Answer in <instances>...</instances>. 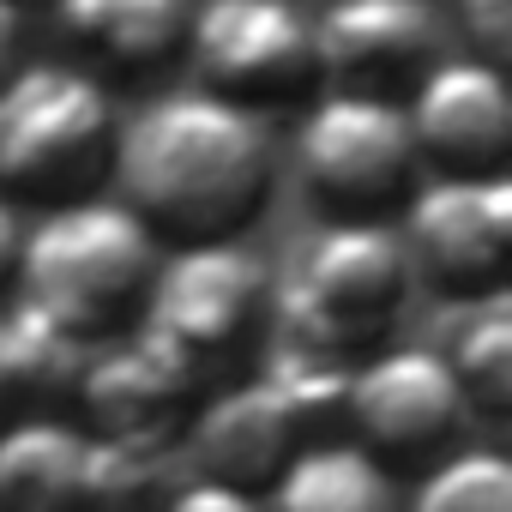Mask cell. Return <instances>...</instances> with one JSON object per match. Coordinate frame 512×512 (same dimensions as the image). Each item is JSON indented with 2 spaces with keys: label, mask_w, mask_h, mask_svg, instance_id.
<instances>
[{
  "label": "cell",
  "mask_w": 512,
  "mask_h": 512,
  "mask_svg": "<svg viewBox=\"0 0 512 512\" xmlns=\"http://www.w3.org/2000/svg\"><path fill=\"white\" fill-rule=\"evenodd\" d=\"M151 272H157V235L121 199H73L43 211V223L25 229L19 253L25 302L79 332L85 344L127 326V314L145 308Z\"/></svg>",
  "instance_id": "3"
},
{
  "label": "cell",
  "mask_w": 512,
  "mask_h": 512,
  "mask_svg": "<svg viewBox=\"0 0 512 512\" xmlns=\"http://www.w3.org/2000/svg\"><path fill=\"white\" fill-rule=\"evenodd\" d=\"M19 253H25V223H19V205L0 199V290L19 278Z\"/></svg>",
  "instance_id": "25"
},
{
  "label": "cell",
  "mask_w": 512,
  "mask_h": 512,
  "mask_svg": "<svg viewBox=\"0 0 512 512\" xmlns=\"http://www.w3.org/2000/svg\"><path fill=\"white\" fill-rule=\"evenodd\" d=\"M193 0H55V25L73 49L97 55L103 67H163L187 43Z\"/></svg>",
  "instance_id": "16"
},
{
  "label": "cell",
  "mask_w": 512,
  "mask_h": 512,
  "mask_svg": "<svg viewBox=\"0 0 512 512\" xmlns=\"http://www.w3.org/2000/svg\"><path fill=\"white\" fill-rule=\"evenodd\" d=\"M410 284L416 278L404 260V241L386 223L350 217V223L320 229L296 253V266L272 284V320L284 344L350 362L356 350L386 338Z\"/></svg>",
  "instance_id": "4"
},
{
  "label": "cell",
  "mask_w": 512,
  "mask_h": 512,
  "mask_svg": "<svg viewBox=\"0 0 512 512\" xmlns=\"http://www.w3.org/2000/svg\"><path fill=\"white\" fill-rule=\"evenodd\" d=\"M181 428H187L193 476L229 482V488H247V494L272 488V476H278V470L290 464V452L302 446L296 422L284 416V404L272 398L266 380H241V386L205 392Z\"/></svg>",
  "instance_id": "13"
},
{
  "label": "cell",
  "mask_w": 512,
  "mask_h": 512,
  "mask_svg": "<svg viewBox=\"0 0 512 512\" xmlns=\"http://www.w3.org/2000/svg\"><path fill=\"white\" fill-rule=\"evenodd\" d=\"M163 512H266L260 494L229 488V482H205V476H181L175 494L163 500Z\"/></svg>",
  "instance_id": "22"
},
{
  "label": "cell",
  "mask_w": 512,
  "mask_h": 512,
  "mask_svg": "<svg viewBox=\"0 0 512 512\" xmlns=\"http://www.w3.org/2000/svg\"><path fill=\"white\" fill-rule=\"evenodd\" d=\"M115 103L109 91L61 61H25L0 85V199L7 205H73L115 169Z\"/></svg>",
  "instance_id": "2"
},
{
  "label": "cell",
  "mask_w": 512,
  "mask_h": 512,
  "mask_svg": "<svg viewBox=\"0 0 512 512\" xmlns=\"http://www.w3.org/2000/svg\"><path fill=\"white\" fill-rule=\"evenodd\" d=\"M127 211L169 241L241 235L272 199V133L211 91H169L145 103L115 139Z\"/></svg>",
  "instance_id": "1"
},
{
  "label": "cell",
  "mask_w": 512,
  "mask_h": 512,
  "mask_svg": "<svg viewBox=\"0 0 512 512\" xmlns=\"http://www.w3.org/2000/svg\"><path fill=\"white\" fill-rule=\"evenodd\" d=\"M85 338L67 332L61 320H49L43 308L19 302L0 320V374H7V398L13 404H61L79 392L85 374Z\"/></svg>",
  "instance_id": "17"
},
{
  "label": "cell",
  "mask_w": 512,
  "mask_h": 512,
  "mask_svg": "<svg viewBox=\"0 0 512 512\" xmlns=\"http://www.w3.org/2000/svg\"><path fill=\"white\" fill-rule=\"evenodd\" d=\"M464 7V25H470V43L482 61H506L512 55V0H458Z\"/></svg>",
  "instance_id": "23"
},
{
  "label": "cell",
  "mask_w": 512,
  "mask_h": 512,
  "mask_svg": "<svg viewBox=\"0 0 512 512\" xmlns=\"http://www.w3.org/2000/svg\"><path fill=\"white\" fill-rule=\"evenodd\" d=\"M19 55H25V13L13 7V0H0V85L25 67Z\"/></svg>",
  "instance_id": "24"
},
{
  "label": "cell",
  "mask_w": 512,
  "mask_h": 512,
  "mask_svg": "<svg viewBox=\"0 0 512 512\" xmlns=\"http://www.w3.org/2000/svg\"><path fill=\"white\" fill-rule=\"evenodd\" d=\"M404 121L416 139V157L440 163L446 175H500L512 151L506 73L482 55H446L416 79Z\"/></svg>",
  "instance_id": "11"
},
{
  "label": "cell",
  "mask_w": 512,
  "mask_h": 512,
  "mask_svg": "<svg viewBox=\"0 0 512 512\" xmlns=\"http://www.w3.org/2000/svg\"><path fill=\"white\" fill-rule=\"evenodd\" d=\"M410 512H512V458L494 446H452L416 482Z\"/></svg>",
  "instance_id": "21"
},
{
  "label": "cell",
  "mask_w": 512,
  "mask_h": 512,
  "mask_svg": "<svg viewBox=\"0 0 512 512\" xmlns=\"http://www.w3.org/2000/svg\"><path fill=\"white\" fill-rule=\"evenodd\" d=\"M464 392L440 350L428 344H392L350 368V410L344 428L356 446H368L380 464L392 458H434L464 428Z\"/></svg>",
  "instance_id": "9"
},
{
  "label": "cell",
  "mask_w": 512,
  "mask_h": 512,
  "mask_svg": "<svg viewBox=\"0 0 512 512\" xmlns=\"http://www.w3.org/2000/svg\"><path fill=\"white\" fill-rule=\"evenodd\" d=\"M175 482V440L85 434V512H163Z\"/></svg>",
  "instance_id": "18"
},
{
  "label": "cell",
  "mask_w": 512,
  "mask_h": 512,
  "mask_svg": "<svg viewBox=\"0 0 512 512\" xmlns=\"http://www.w3.org/2000/svg\"><path fill=\"white\" fill-rule=\"evenodd\" d=\"M205 368L193 350H181L175 338L133 326L127 338H115L103 356L85 362L79 374V404L91 416V434H145V440H175V428L193 416V404L205 398Z\"/></svg>",
  "instance_id": "10"
},
{
  "label": "cell",
  "mask_w": 512,
  "mask_h": 512,
  "mask_svg": "<svg viewBox=\"0 0 512 512\" xmlns=\"http://www.w3.org/2000/svg\"><path fill=\"white\" fill-rule=\"evenodd\" d=\"M404 260L410 278L452 302L500 290L512 260V181L506 175H440L404 199Z\"/></svg>",
  "instance_id": "7"
},
{
  "label": "cell",
  "mask_w": 512,
  "mask_h": 512,
  "mask_svg": "<svg viewBox=\"0 0 512 512\" xmlns=\"http://www.w3.org/2000/svg\"><path fill=\"white\" fill-rule=\"evenodd\" d=\"M350 368L356 362H338V356H320V350H302V344H278L260 380L272 386V398L284 404V416L296 422L302 440H326V434L344 428Z\"/></svg>",
  "instance_id": "20"
},
{
  "label": "cell",
  "mask_w": 512,
  "mask_h": 512,
  "mask_svg": "<svg viewBox=\"0 0 512 512\" xmlns=\"http://www.w3.org/2000/svg\"><path fill=\"white\" fill-rule=\"evenodd\" d=\"M440 19L428 0H332L314 19V61L338 91L392 97L434 67Z\"/></svg>",
  "instance_id": "12"
},
{
  "label": "cell",
  "mask_w": 512,
  "mask_h": 512,
  "mask_svg": "<svg viewBox=\"0 0 512 512\" xmlns=\"http://www.w3.org/2000/svg\"><path fill=\"white\" fill-rule=\"evenodd\" d=\"M296 169L332 211L368 217L392 205L416 175V139L398 97L326 91L296 127Z\"/></svg>",
  "instance_id": "6"
},
{
  "label": "cell",
  "mask_w": 512,
  "mask_h": 512,
  "mask_svg": "<svg viewBox=\"0 0 512 512\" xmlns=\"http://www.w3.org/2000/svg\"><path fill=\"white\" fill-rule=\"evenodd\" d=\"M13 7H19V13H25V7H31V0H13Z\"/></svg>",
  "instance_id": "27"
},
{
  "label": "cell",
  "mask_w": 512,
  "mask_h": 512,
  "mask_svg": "<svg viewBox=\"0 0 512 512\" xmlns=\"http://www.w3.org/2000/svg\"><path fill=\"white\" fill-rule=\"evenodd\" d=\"M13 410V398H7V374H0V416H7Z\"/></svg>",
  "instance_id": "26"
},
{
  "label": "cell",
  "mask_w": 512,
  "mask_h": 512,
  "mask_svg": "<svg viewBox=\"0 0 512 512\" xmlns=\"http://www.w3.org/2000/svg\"><path fill=\"white\" fill-rule=\"evenodd\" d=\"M181 49L199 73V91L247 115L290 103L320 79L314 19L296 0H199Z\"/></svg>",
  "instance_id": "5"
},
{
  "label": "cell",
  "mask_w": 512,
  "mask_h": 512,
  "mask_svg": "<svg viewBox=\"0 0 512 512\" xmlns=\"http://www.w3.org/2000/svg\"><path fill=\"white\" fill-rule=\"evenodd\" d=\"M0 512H85V428L55 416L0 422Z\"/></svg>",
  "instance_id": "15"
},
{
  "label": "cell",
  "mask_w": 512,
  "mask_h": 512,
  "mask_svg": "<svg viewBox=\"0 0 512 512\" xmlns=\"http://www.w3.org/2000/svg\"><path fill=\"white\" fill-rule=\"evenodd\" d=\"M440 356H446L470 410L506 416L512 410V302H506V290H494L482 302H464L458 332L446 338Z\"/></svg>",
  "instance_id": "19"
},
{
  "label": "cell",
  "mask_w": 512,
  "mask_h": 512,
  "mask_svg": "<svg viewBox=\"0 0 512 512\" xmlns=\"http://www.w3.org/2000/svg\"><path fill=\"white\" fill-rule=\"evenodd\" d=\"M266 308H272L266 260L253 247H241L235 235H217V241H175L169 253H157L139 326L211 362L260 326Z\"/></svg>",
  "instance_id": "8"
},
{
  "label": "cell",
  "mask_w": 512,
  "mask_h": 512,
  "mask_svg": "<svg viewBox=\"0 0 512 512\" xmlns=\"http://www.w3.org/2000/svg\"><path fill=\"white\" fill-rule=\"evenodd\" d=\"M266 512H404V500L392 464H380L350 434H326L290 452V464L272 476Z\"/></svg>",
  "instance_id": "14"
}]
</instances>
